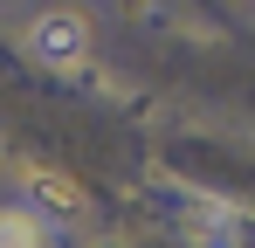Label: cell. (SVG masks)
Listing matches in <instances>:
<instances>
[{
	"label": "cell",
	"instance_id": "obj_1",
	"mask_svg": "<svg viewBox=\"0 0 255 248\" xmlns=\"http://www.w3.org/2000/svg\"><path fill=\"white\" fill-rule=\"evenodd\" d=\"M21 41H28V55H35L42 69H55V76L90 69V21L76 14V7H48V14H35Z\"/></svg>",
	"mask_w": 255,
	"mask_h": 248
},
{
	"label": "cell",
	"instance_id": "obj_4",
	"mask_svg": "<svg viewBox=\"0 0 255 248\" xmlns=\"http://www.w3.org/2000/svg\"><path fill=\"white\" fill-rule=\"evenodd\" d=\"M0 248H62V235L48 228L35 207H21V200H0Z\"/></svg>",
	"mask_w": 255,
	"mask_h": 248
},
{
	"label": "cell",
	"instance_id": "obj_3",
	"mask_svg": "<svg viewBox=\"0 0 255 248\" xmlns=\"http://www.w3.org/2000/svg\"><path fill=\"white\" fill-rule=\"evenodd\" d=\"M179 235L193 248H242L249 242V221H242V207H228V200H193L186 221H179Z\"/></svg>",
	"mask_w": 255,
	"mask_h": 248
},
{
	"label": "cell",
	"instance_id": "obj_2",
	"mask_svg": "<svg viewBox=\"0 0 255 248\" xmlns=\"http://www.w3.org/2000/svg\"><path fill=\"white\" fill-rule=\"evenodd\" d=\"M21 207H35L48 228L55 221H83V193L62 172H48V165H21Z\"/></svg>",
	"mask_w": 255,
	"mask_h": 248
}]
</instances>
